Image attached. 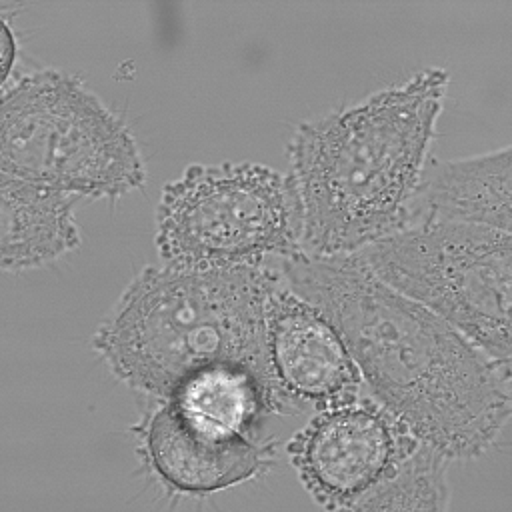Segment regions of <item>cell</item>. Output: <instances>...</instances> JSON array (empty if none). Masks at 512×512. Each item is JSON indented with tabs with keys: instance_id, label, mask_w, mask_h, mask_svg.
<instances>
[{
	"instance_id": "5bb4252c",
	"label": "cell",
	"mask_w": 512,
	"mask_h": 512,
	"mask_svg": "<svg viewBox=\"0 0 512 512\" xmlns=\"http://www.w3.org/2000/svg\"><path fill=\"white\" fill-rule=\"evenodd\" d=\"M16 62V38L8 24V18H2V84L6 86L10 70Z\"/></svg>"
},
{
	"instance_id": "6da1fadb",
	"label": "cell",
	"mask_w": 512,
	"mask_h": 512,
	"mask_svg": "<svg viewBox=\"0 0 512 512\" xmlns=\"http://www.w3.org/2000/svg\"><path fill=\"white\" fill-rule=\"evenodd\" d=\"M282 282L342 336L376 402L448 458L486 452L512 412L510 362L380 280L358 254H294Z\"/></svg>"
},
{
	"instance_id": "8992f818",
	"label": "cell",
	"mask_w": 512,
	"mask_h": 512,
	"mask_svg": "<svg viewBox=\"0 0 512 512\" xmlns=\"http://www.w3.org/2000/svg\"><path fill=\"white\" fill-rule=\"evenodd\" d=\"M358 258L490 358L510 362L512 232L422 222L360 250Z\"/></svg>"
},
{
	"instance_id": "277c9868",
	"label": "cell",
	"mask_w": 512,
	"mask_h": 512,
	"mask_svg": "<svg viewBox=\"0 0 512 512\" xmlns=\"http://www.w3.org/2000/svg\"><path fill=\"white\" fill-rule=\"evenodd\" d=\"M0 172L90 198H120L146 182L128 126L78 78L52 68L4 88Z\"/></svg>"
},
{
	"instance_id": "9c48e42d",
	"label": "cell",
	"mask_w": 512,
	"mask_h": 512,
	"mask_svg": "<svg viewBox=\"0 0 512 512\" xmlns=\"http://www.w3.org/2000/svg\"><path fill=\"white\" fill-rule=\"evenodd\" d=\"M140 446L152 472L174 492L204 496L258 476L270 446L242 432L204 426L162 400L140 426Z\"/></svg>"
},
{
	"instance_id": "ba28073f",
	"label": "cell",
	"mask_w": 512,
	"mask_h": 512,
	"mask_svg": "<svg viewBox=\"0 0 512 512\" xmlns=\"http://www.w3.org/2000/svg\"><path fill=\"white\" fill-rule=\"evenodd\" d=\"M266 348L282 400L324 410L360 396L364 380L338 330L282 280L266 304Z\"/></svg>"
},
{
	"instance_id": "5b68a950",
	"label": "cell",
	"mask_w": 512,
	"mask_h": 512,
	"mask_svg": "<svg viewBox=\"0 0 512 512\" xmlns=\"http://www.w3.org/2000/svg\"><path fill=\"white\" fill-rule=\"evenodd\" d=\"M156 250L184 268L262 266L300 254L288 176L256 162L192 164L156 208Z\"/></svg>"
},
{
	"instance_id": "4fadbf2b",
	"label": "cell",
	"mask_w": 512,
	"mask_h": 512,
	"mask_svg": "<svg viewBox=\"0 0 512 512\" xmlns=\"http://www.w3.org/2000/svg\"><path fill=\"white\" fill-rule=\"evenodd\" d=\"M448 460L434 446L420 442L354 510H444L450 498Z\"/></svg>"
},
{
	"instance_id": "8fae6325",
	"label": "cell",
	"mask_w": 512,
	"mask_h": 512,
	"mask_svg": "<svg viewBox=\"0 0 512 512\" xmlns=\"http://www.w3.org/2000/svg\"><path fill=\"white\" fill-rule=\"evenodd\" d=\"M80 244L74 196L0 172V266L22 272Z\"/></svg>"
},
{
	"instance_id": "7a4b0ae2",
	"label": "cell",
	"mask_w": 512,
	"mask_h": 512,
	"mask_svg": "<svg viewBox=\"0 0 512 512\" xmlns=\"http://www.w3.org/2000/svg\"><path fill=\"white\" fill-rule=\"evenodd\" d=\"M446 86L444 68H426L294 130L286 176L302 254H358L412 224Z\"/></svg>"
},
{
	"instance_id": "7c38bea8",
	"label": "cell",
	"mask_w": 512,
	"mask_h": 512,
	"mask_svg": "<svg viewBox=\"0 0 512 512\" xmlns=\"http://www.w3.org/2000/svg\"><path fill=\"white\" fill-rule=\"evenodd\" d=\"M168 400L204 426L242 434H248L260 414L280 412L284 402L272 384L234 366H216L194 374Z\"/></svg>"
},
{
	"instance_id": "52a82bcc",
	"label": "cell",
	"mask_w": 512,
	"mask_h": 512,
	"mask_svg": "<svg viewBox=\"0 0 512 512\" xmlns=\"http://www.w3.org/2000/svg\"><path fill=\"white\" fill-rule=\"evenodd\" d=\"M420 440L380 402L318 410L286 444L298 480L326 510H354Z\"/></svg>"
},
{
	"instance_id": "3957f363",
	"label": "cell",
	"mask_w": 512,
	"mask_h": 512,
	"mask_svg": "<svg viewBox=\"0 0 512 512\" xmlns=\"http://www.w3.org/2000/svg\"><path fill=\"white\" fill-rule=\"evenodd\" d=\"M280 280L278 262L146 266L102 320L92 346L116 378L160 400L216 366L244 368L276 388L266 348V304Z\"/></svg>"
},
{
	"instance_id": "30bf717a",
	"label": "cell",
	"mask_w": 512,
	"mask_h": 512,
	"mask_svg": "<svg viewBox=\"0 0 512 512\" xmlns=\"http://www.w3.org/2000/svg\"><path fill=\"white\" fill-rule=\"evenodd\" d=\"M422 222L470 224L510 232V146L426 166L414 198L410 226Z\"/></svg>"
}]
</instances>
